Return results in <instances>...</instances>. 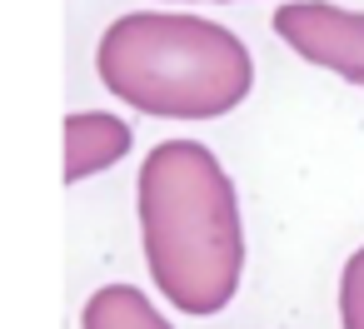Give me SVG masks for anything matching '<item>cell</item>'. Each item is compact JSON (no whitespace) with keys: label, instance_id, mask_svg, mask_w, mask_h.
Wrapping results in <instances>:
<instances>
[{"label":"cell","instance_id":"6da1fadb","mask_svg":"<svg viewBox=\"0 0 364 329\" xmlns=\"http://www.w3.org/2000/svg\"><path fill=\"white\" fill-rule=\"evenodd\" d=\"M140 249L160 299L215 319L245 284V215L230 170L200 140H165L135 180Z\"/></svg>","mask_w":364,"mask_h":329},{"label":"cell","instance_id":"7a4b0ae2","mask_svg":"<svg viewBox=\"0 0 364 329\" xmlns=\"http://www.w3.org/2000/svg\"><path fill=\"white\" fill-rule=\"evenodd\" d=\"M95 70L115 100L160 120H220L255 90L245 41L185 11L120 16L100 36Z\"/></svg>","mask_w":364,"mask_h":329},{"label":"cell","instance_id":"3957f363","mask_svg":"<svg viewBox=\"0 0 364 329\" xmlns=\"http://www.w3.org/2000/svg\"><path fill=\"white\" fill-rule=\"evenodd\" d=\"M274 36L309 65L334 70L364 90V11H344L329 0H294L274 11Z\"/></svg>","mask_w":364,"mask_h":329},{"label":"cell","instance_id":"277c9868","mask_svg":"<svg viewBox=\"0 0 364 329\" xmlns=\"http://www.w3.org/2000/svg\"><path fill=\"white\" fill-rule=\"evenodd\" d=\"M130 125L120 115L105 110H75L65 115V185H80L100 170H110L115 160L130 155Z\"/></svg>","mask_w":364,"mask_h":329},{"label":"cell","instance_id":"5b68a950","mask_svg":"<svg viewBox=\"0 0 364 329\" xmlns=\"http://www.w3.org/2000/svg\"><path fill=\"white\" fill-rule=\"evenodd\" d=\"M80 329H175L155 299L135 284H100L85 309H80Z\"/></svg>","mask_w":364,"mask_h":329},{"label":"cell","instance_id":"8992f818","mask_svg":"<svg viewBox=\"0 0 364 329\" xmlns=\"http://www.w3.org/2000/svg\"><path fill=\"white\" fill-rule=\"evenodd\" d=\"M339 329H364V244L339 269Z\"/></svg>","mask_w":364,"mask_h":329}]
</instances>
